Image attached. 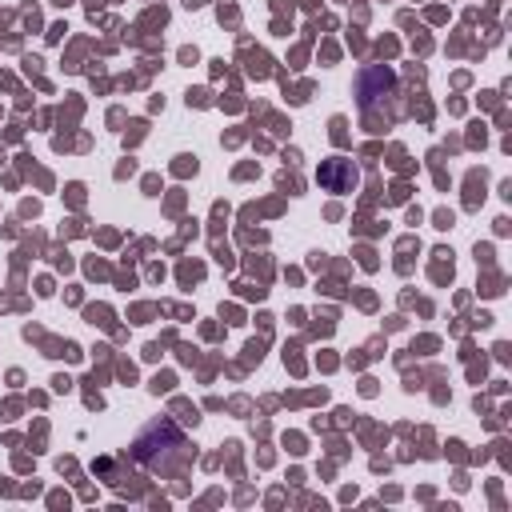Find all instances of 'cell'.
Returning <instances> with one entry per match:
<instances>
[{
	"instance_id": "1",
	"label": "cell",
	"mask_w": 512,
	"mask_h": 512,
	"mask_svg": "<svg viewBox=\"0 0 512 512\" xmlns=\"http://www.w3.org/2000/svg\"><path fill=\"white\" fill-rule=\"evenodd\" d=\"M320 184L332 192H344L356 184V168H348L344 160H328V164H320Z\"/></svg>"
}]
</instances>
